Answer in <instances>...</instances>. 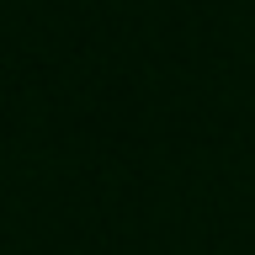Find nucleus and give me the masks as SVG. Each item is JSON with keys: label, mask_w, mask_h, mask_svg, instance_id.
I'll return each instance as SVG.
<instances>
[]
</instances>
